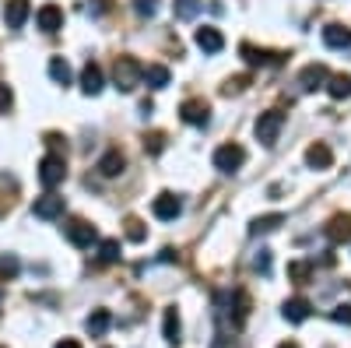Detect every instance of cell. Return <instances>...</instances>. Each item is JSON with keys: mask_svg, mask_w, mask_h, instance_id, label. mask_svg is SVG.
Instances as JSON below:
<instances>
[{"mask_svg": "<svg viewBox=\"0 0 351 348\" xmlns=\"http://www.w3.org/2000/svg\"><path fill=\"white\" fill-rule=\"evenodd\" d=\"M162 141H165L162 134H152V137H144V148H148L152 155H158L162 152Z\"/></svg>", "mask_w": 351, "mask_h": 348, "instance_id": "obj_37", "label": "cell"}, {"mask_svg": "<svg viewBox=\"0 0 351 348\" xmlns=\"http://www.w3.org/2000/svg\"><path fill=\"white\" fill-rule=\"evenodd\" d=\"M67 240L74 243V246H81V250H88L95 240H99V229L92 225V222H84V218H74L71 225H67Z\"/></svg>", "mask_w": 351, "mask_h": 348, "instance_id": "obj_7", "label": "cell"}, {"mask_svg": "<svg viewBox=\"0 0 351 348\" xmlns=\"http://www.w3.org/2000/svg\"><path fill=\"white\" fill-rule=\"evenodd\" d=\"M330 162H334V155H330V148L324 141H316V144L306 148V165L309 169H330Z\"/></svg>", "mask_w": 351, "mask_h": 348, "instance_id": "obj_18", "label": "cell"}, {"mask_svg": "<svg viewBox=\"0 0 351 348\" xmlns=\"http://www.w3.org/2000/svg\"><path fill=\"white\" fill-rule=\"evenodd\" d=\"M144 81H148V89H165L169 84V67H162V64L144 67Z\"/></svg>", "mask_w": 351, "mask_h": 348, "instance_id": "obj_25", "label": "cell"}, {"mask_svg": "<svg viewBox=\"0 0 351 348\" xmlns=\"http://www.w3.org/2000/svg\"><path fill=\"white\" fill-rule=\"evenodd\" d=\"M144 236H148L144 222H141V218H127V240H130V243H144Z\"/></svg>", "mask_w": 351, "mask_h": 348, "instance_id": "obj_29", "label": "cell"}, {"mask_svg": "<svg viewBox=\"0 0 351 348\" xmlns=\"http://www.w3.org/2000/svg\"><path fill=\"white\" fill-rule=\"evenodd\" d=\"M141 81H144L141 60H134V56H116V67H112V84H116V89H120V92H134Z\"/></svg>", "mask_w": 351, "mask_h": 348, "instance_id": "obj_1", "label": "cell"}, {"mask_svg": "<svg viewBox=\"0 0 351 348\" xmlns=\"http://www.w3.org/2000/svg\"><path fill=\"white\" fill-rule=\"evenodd\" d=\"M18 257L14 253H4V257H0V278H14L18 275Z\"/></svg>", "mask_w": 351, "mask_h": 348, "instance_id": "obj_31", "label": "cell"}, {"mask_svg": "<svg viewBox=\"0 0 351 348\" xmlns=\"http://www.w3.org/2000/svg\"><path fill=\"white\" fill-rule=\"evenodd\" d=\"M106 89V78H102V67L99 64H92V60H88L84 64V71H81V92L84 95H99Z\"/></svg>", "mask_w": 351, "mask_h": 348, "instance_id": "obj_12", "label": "cell"}, {"mask_svg": "<svg viewBox=\"0 0 351 348\" xmlns=\"http://www.w3.org/2000/svg\"><path fill=\"white\" fill-rule=\"evenodd\" d=\"M281 222H285V215H263V218H256L250 225V232H253V236H263V232H274Z\"/></svg>", "mask_w": 351, "mask_h": 348, "instance_id": "obj_27", "label": "cell"}, {"mask_svg": "<svg viewBox=\"0 0 351 348\" xmlns=\"http://www.w3.org/2000/svg\"><path fill=\"white\" fill-rule=\"evenodd\" d=\"M327 240L330 243H351V215H334L327 222Z\"/></svg>", "mask_w": 351, "mask_h": 348, "instance_id": "obj_17", "label": "cell"}, {"mask_svg": "<svg viewBox=\"0 0 351 348\" xmlns=\"http://www.w3.org/2000/svg\"><path fill=\"white\" fill-rule=\"evenodd\" d=\"M330 321H334V324H348V327H351V306H344V303H341V306H334V310H330Z\"/></svg>", "mask_w": 351, "mask_h": 348, "instance_id": "obj_33", "label": "cell"}, {"mask_svg": "<svg viewBox=\"0 0 351 348\" xmlns=\"http://www.w3.org/2000/svg\"><path fill=\"white\" fill-rule=\"evenodd\" d=\"M36 21H39L43 32H49V36H53V32H60V28H64V11L56 8V4H46V8H39Z\"/></svg>", "mask_w": 351, "mask_h": 348, "instance_id": "obj_16", "label": "cell"}, {"mask_svg": "<svg viewBox=\"0 0 351 348\" xmlns=\"http://www.w3.org/2000/svg\"><path fill=\"white\" fill-rule=\"evenodd\" d=\"M64 197H56V194H43L36 197V205H32V215L43 218V222H53V218H64Z\"/></svg>", "mask_w": 351, "mask_h": 348, "instance_id": "obj_6", "label": "cell"}, {"mask_svg": "<svg viewBox=\"0 0 351 348\" xmlns=\"http://www.w3.org/2000/svg\"><path fill=\"white\" fill-rule=\"evenodd\" d=\"M120 260V240H102L99 243V264H116Z\"/></svg>", "mask_w": 351, "mask_h": 348, "instance_id": "obj_26", "label": "cell"}, {"mask_svg": "<svg viewBox=\"0 0 351 348\" xmlns=\"http://www.w3.org/2000/svg\"><path fill=\"white\" fill-rule=\"evenodd\" d=\"M246 316H250V296L243 288H236V292L228 296V321H232V327H243Z\"/></svg>", "mask_w": 351, "mask_h": 348, "instance_id": "obj_10", "label": "cell"}, {"mask_svg": "<svg viewBox=\"0 0 351 348\" xmlns=\"http://www.w3.org/2000/svg\"><path fill=\"white\" fill-rule=\"evenodd\" d=\"M109 324H112V313L109 310H92V316L84 321V331L92 334V338H102L109 331Z\"/></svg>", "mask_w": 351, "mask_h": 348, "instance_id": "obj_21", "label": "cell"}, {"mask_svg": "<svg viewBox=\"0 0 351 348\" xmlns=\"http://www.w3.org/2000/svg\"><path fill=\"white\" fill-rule=\"evenodd\" d=\"M123 165H127V162H123V155L116 152V148H112V152H106V155L99 159V172H102L106 180H112V176H120V172H123Z\"/></svg>", "mask_w": 351, "mask_h": 348, "instance_id": "obj_22", "label": "cell"}, {"mask_svg": "<svg viewBox=\"0 0 351 348\" xmlns=\"http://www.w3.org/2000/svg\"><path fill=\"white\" fill-rule=\"evenodd\" d=\"M88 11H92V14H102V11H106V0H88Z\"/></svg>", "mask_w": 351, "mask_h": 348, "instance_id": "obj_38", "label": "cell"}, {"mask_svg": "<svg viewBox=\"0 0 351 348\" xmlns=\"http://www.w3.org/2000/svg\"><path fill=\"white\" fill-rule=\"evenodd\" d=\"M246 84H250V78L239 74V78H228V81L221 84V92H225V95H239V92H246Z\"/></svg>", "mask_w": 351, "mask_h": 348, "instance_id": "obj_30", "label": "cell"}, {"mask_svg": "<svg viewBox=\"0 0 351 348\" xmlns=\"http://www.w3.org/2000/svg\"><path fill=\"white\" fill-rule=\"evenodd\" d=\"M197 46L204 49V53H221L225 49V36L218 32V28L215 25H204V28H197Z\"/></svg>", "mask_w": 351, "mask_h": 348, "instance_id": "obj_13", "label": "cell"}, {"mask_svg": "<svg viewBox=\"0 0 351 348\" xmlns=\"http://www.w3.org/2000/svg\"><path fill=\"white\" fill-rule=\"evenodd\" d=\"M152 211H155V218H162V222H172V218H180V211H183V200L176 197V194H158L155 197V205H152Z\"/></svg>", "mask_w": 351, "mask_h": 348, "instance_id": "obj_9", "label": "cell"}, {"mask_svg": "<svg viewBox=\"0 0 351 348\" xmlns=\"http://www.w3.org/2000/svg\"><path fill=\"white\" fill-rule=\"evenodd\" d=\"M246 162V148L243 144H221V148L215 152V169L218 172H239Z\"/></svg>", "mask_w": 351, "mask_h": 348, "instance_id": "obj_4", "label": "cell"}, {"mask_svg": "<svg viewBox=\"0 0 351 348\" xmlns=\"http://www.w3.org/2000/svg\"><path fill=\"white\" fill-rule=\"evenodd\" d=\"M327 95L330 99H348L351 95V74H330L327 78Z\"/></svg>", "mask_w": 351, "mask_h": 348, "instance_id": "obj_23", "label": "cell"}, {"mask_svg": "<svg viewBox=\"0 0 351 348\" xmlns=\"http://www.w3.org/2000/svg\"><path fill=\"white\" fill-rule=\"evenodd\" d=\"M180 334H183L180 313H176V306H169V310L162 313V338H165L169 345H176V341H180Z\"/></svg>", "mask_w": 351, "mask_h": 348, "instance_id": "obj_20", "label": "cell"}, {"mask_svg": "<svg viewBox=\"0 0 351 348\" xmlns=\"http://www.w3.org/2000/svg\"><path fill=\"white\" fill-rule=\"evenodd\" d=\"M239 53H243V60H246L250 67H278V64H285V53H274V49H256V46H250V43H243V46H239Z\"/></svg>", "mask_w": 351, "mask_h": 348, "instance_id": "obj_5", "label": "cell"}, {"mask_svg": "<svg viewBox=\"0 0 351 348\" xmlns=\"http://www.w3.org/2000/svg\"><path fill=\"white\" fill-rule=\"evenodd\" d=\"M158 260H165V264H169V260H176V250H162V253H158Z\"/></svg>", "mask_w": 351, "mask_h": 348, "instance_id": "obj_40", "label": "cell"}, {"mask_svg": "<svg viewBox=\"0 0 351 348\" xmlns=\"http://www.w3.org/2000/svg\"><path fill=\"white\" fill-rule=\"evenodd\" d=\"M327 78H330V71L324 64H309V67H302L299 84H302L306 92H316V89H327Z\"/></svg>", "mask_w": 351, "mask_h": 348, "instance_id": "obj_11", "label": "cell"}, {"mask_svg": "<svg viewBox=\"0 0 351 348\" xmlns=\"http://www.w3.org/2000/svg\"><path fill=\"white\" fill-rule=\"evenodd\" d=\"M172 11H176V18L190 21V18L200 11V0H176V4H172Z\"/></svg>", "mask_w": 351, "mask_h": 348, "instance_id": "obj_28", "label": "cell"}, {"mask_svg": "<svg viewBox=\"0 0 351 348\" xmlns=\"http://www.w3.org/2000/svg\"><path fill=\"white\" fill-rule=\"evenodd\" d=\"M11 102H14V92L8 89L4 81H0V113H8V109H11Z\"/></svg>", "mask_w": 351, "mask_h": 348, "instance_id": "obj_36", "label": "cell"}, {"mask_svg": "<svg viewBox=\"0 0 351 348\" xmlns=\"http://www.w3.org/2000/svg\"><path fill=\"white\" fill-rule=\"evenodd\" d=\"M56 348H81L74 338H64V341H56Z\"/></svg>", "mask_w": 351, "mask_h": 348, "instance_id": "obj_39", "label": "cell"}, {"mask_svg": "<svg viewBox=\"0 0 351 348\" xmlns=\"http://www.w3.org/2000/svg\"><path fill=\"white\" fill-rule=\"evenodd\" d=\"M281 313H285V321H288V324H302V321H309L313 303L302 299V296H295V299H288V303L281 306Z\"/></svg>", "mask_w": 351, "mask_h": 348, "instance_id": "obj_14", "label": "cell"}, {"mask_svg": "<svg viewBox=\"0 0 351 348\" xmlns=\"http://www.w3.org/2000/svg\"><path fill=\"white\" fill-rule=\"evenodd\" d=\"M180 116H183L190 127H208V120H211V106L204 102V99H186L183 109H180Z\"/></svg>", "mask_w": 351, "mask_h": 348, "instance_id": "obj_8", "label": "cell"}, {"mask_svg": "<svg viewBox=\"0 0 351 348\" xmlns=\"http://www.w3.org/2000/svg\"><path fill=\"white\" fill-rule=\"evenodd\" d=\"M288 278L306 281V278H309V264H302V260H295V264H288Z\"/></svg>", "mask_w": 351, "mask_h": 348, "instance_id": "obj_35", "label": "cell"}, {"mask_svg": "<svg viewBox=\"0 0 351 348\" xmlns=\"http://www.w3.org/2000/svg\"><path fill=\"white\" fill-rule=\"evenodd\" d=\"M278 348H299L295 341H285V345H278Z\"/></svg>", "mask_w": 351, "mask_h": 348, "instance_id": "obj_41", "label": "cell"}, {"mask_svg": "<svg viewBox=\"0 0 351 348\" xmlns=\"http://www.w3.org/2000/svg\"><path fill=\"white\" fill-rule=\"evenodd\" d=\"M324 43H327L330 49H348V46H351V28H348V25H337V21L327 25V28H324Z\"/></svg>", "mask_w": 351, "mask_h": 348, "instance_id": "obj_19", "label": "cell"}, {"mask_svg": "<svg viewBox=\"0 0 351 348\" xmlns=\"http://www.w3.org/2000/svg\"><path fill=\"white\" fill-rule=\"evenodd\" d=\"M49 78L56 84H71V64L64 60V56H49Z\"/></svg>", "mask_w": 351, "mask_h": 348, "instance_id": "obj_24", "label": "cell"}, {"mask_svg": "<svg viewBox=\"0 0 351 348\" xmlns=\"http://www.w3.org/2000/svg\"><path fill=\"white\" fill-rule=\"evenodd\" d=\"M67 180V162H64V155H46L43 162H39V183L46 187V190H53V187H60Z\"/></svg>", "mask_w": 351, "mask_h": 348, "instance_id": "obj_3", "label": "cell"}, {"mask_svg": "<svg viewBox=\"0 0 351 348\" xmlns=\"http://www.w3.org/2000/svg\"><path fill=\"white\" fill-rule=\"evenodd\" d=\"M134 11H137L141 18H155V11H158V0H134Z\"/></svg>", "mask_w": 351, "mask_h": 348, "instance_id": "obj_32", "label": "cell"}, {"mask_svg": "<svg viewBox=\"0 0 351 348\" xmlns=\"http://www.w3.org/2000/svg\"><path fill=\"white\" fill-rule=\"evenodd\" d=\"M253 268H256L260 275H267V271H271V250H260V253L253 257Z\"/></svg>", "mask_w": 351, "mask_h": 348, "instance_id": "obj_34", "label": "cell"}, {"mask_svg": "<svg viewBox=\"0 0 351 348\" xmlns=\"http://www.w3.org/2000/svg\"><path fill=\"white\" fill-rule=\"evenodd\" d=\"M28 14H32L28 0H8V4H4V25L8 28H21L28 21Z\"/></svg>", "mask_w": 351, "mask_h": 348, "instance_id": "obj_15", "label": "cell"}, {"mask_svg": "<svg viewBox=\"0 0 351 348\" xmlns=\"http://www.w3.org/2000/svg\"><path fill=\"white\" fill-rule=\"evenodd\" d=\"M281 127H285V113L281 109H267V113H260V120H256V141L260 144H278V137H281Z\"/></svg>", "mask_w": 351, "mask_h": 348, "instance_id": "obj_2", "label": "cell"}]
</instances>
